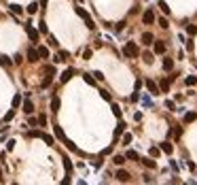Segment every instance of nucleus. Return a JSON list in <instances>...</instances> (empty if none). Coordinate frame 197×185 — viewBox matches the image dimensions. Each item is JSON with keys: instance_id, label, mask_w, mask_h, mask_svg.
Returning <instances> with one entry per match:
<instances>
[{"instance_id": "a18cd8bd", "label": "nucleus", "mask_w": 197, "mask_h": 185, "mask_svg": "<svg viewBox=\"0 0 197 185\" xmlns=\"http://www.w3.org/2000/svg\"><path fill=\"white\" fill-rule=\"evenodd\" d=\"M13 117H15V111H8V113H6V115H4V121H11Z\"/></svg>"}, {"instance_id": "f257e3e1", "label": "nucleus", "mask_w": 197, "mask_h": 185, "mask_svg": "<svg viewBox=\"0 0 197 185\" xmlns=\"http://www.w3.org/2000/svg\"><path fill=\"white\" fill-rule=\"evenodd\" d=\"M123 56H125V58H138V56H140V47H138L133 41H127V43L123 45Z\"/></svg>"}, {"instance_id": "c85d7f7f", "label": "nucleus", "mask_w": 197, "mask_h": 185, "mask_svg": "<svg viewBox=\"0 0 197 185\" xmlns=\"http://www.w3.org/2000/svg\"><path fill=\"white\" fill-rule=\"evenodd\" d=\"M142 60H144V64H153V53H150V51L142 53Z\"/></svg>"}, {"instance_id": "37998d69", "label": "nucleus", "mask_w": 197, "mask_h": 185, "mask_svg": "<svg viewBox=\"0 0 197 185\" xmlns=\"http://www.w3.org/2000/svg\"><path fill=\"white\" fill-rule=\"evenodd\" d=\"M28 126H40V123H38V117H30V119H28Z\"/></svg>"}, {"instance_id": "aec40b11", "label": "nucleus", "mask_w": 197, "mask_h": 185, "mask_svg": "<svg viewBox=\"0 0 197 185\" xmlns=\"http://www.w3.org/2000/svg\"><path fill=\"white\" fill-rule=\"evenodd\" d=\"M53 77H55V75H51V73H47V77L42 79V83H40V87H49V85H51V81H53Z\"/></svg>"}, {"instance_id": "7ed1b4c3", "label": "nucleus", "mask_w": 197, "mask_h": 185, "mask_svg": "<svg viewBox=\"0 0 197 185\" xmlns=\"http://www.w3.org/2000/svg\"><path fill=\"white\" fill-rule=\"evenodd\" d=\"M28 134H30V136H38V138H42V140H44V143H47V145H53V143H55V138H53L51 134H47V132H38V130H30Z\"/></svg>"}, {"instance_id": "f03ea898", "label": "nucleus", "mask_w": 197, "mask_h": 185, "mask_svg": "<svg viewBox=\"0 0 197 185\" xmlns=\"http://www.w3.org/2000/svg\"><path fill=\"white\" fill-rule=\"evenodd\" d=\"M74 11H76V15L80 17V19H83V21H85V26H87V28H89V30H93V28H95V23H93V19H91V15H89V13L85 11V9H83V6H76V9H74Z\"/></svg>"}, {"instance_id": "e433bc0d", "label": "nucleus", "mask_w": 197, "mask_h": 185, "mask_svg": "<svg viewBox=\"0 0 197 185\" xmlns=\"http://www.w3.org/2000/svg\"><path fill=\"white\" fill-rule=\"evenodd\" d=\"M100 96H102V100H106V102H110V94L106 92V90H100Z\"/></svg>"}, {"instance_id": "79ce46f5", "label": "nucleus", "mask_w": 197, "mask_h": 185, "mask_svg": "<svg viewBox=\"0 0 197 185\" xmlns=\"http://www.w3.org/2000/svg\"><path fill=\"white\" fill-rule=\"evenodd\" d=\"M159 26H161V28H163V30H165V28H167V26H169V23H167V17H161V19H159Z\"/></svg>"}, {"instance_id": "a19ab883", "label": "nucleus", "mask_w": 197, "mask_h": 185, "mask_svg": "<svg viewBox=\"0 0 197 185\" xmlns=\"http://www.w3.org/2000/svg\"><path fill=\"white\" fill-rule=\"evenodd\" d=\"M64 166H66V170H68V174H70V170H72V162H70L68 157H64Z\"/></svg>"}, {"instance_id": "7c9ffc66", "label": "nucleus", "mask_w": 197, "mask_h": 185, "mask_svg": "<svg viewBox=\"0 0 197 185\" xmlns=\"http://www.w3.org/2000/svg\"><path fill=\"white\" fill-rule=\"evenodd\" d=\"M47 41H49V45H51V47H55V49L59 47V43H57V38L53 36V34H49V36H47Z\"/></svg>"}, {"instance_id": "de8ad7c7", "label": "nucleus", "mask_w": 197, "mask_h": 185, "mask_svg": "<svg viewBox=\"0 0 197 185\" xmlns=\"http://www.w3.org/2000/svg\"><path fill=\"white\" fill-rule=\"evenodd\" d=\"M38 123H40V126H47V117H44V115H38Z\"/></svg>"}, {"instance_id": "8fccbe9b", "label": "nucleus", "mask_w": 197, "mask_h": 185, "mask_svg": "<svg viewBox=\"0 0 197 185\" xmlns=\"http://www.w3.org/2000/svg\"><path fill=\"white\" fill-rule=\"evenodd\" d=\"M123 28H125V21H119V23H117V32H121Z\"/></svg>"}, {"instance_id": "39448f33", "label": "nucleus", "mask_w": 197, "mask_h": 185, "mask_svg": "<svg viewBox=\"0 0 197 185\" xmlns=\"http://www.w3.org/2000/svg\"><path fill=\"white\" fill-rule=\"evenodd\" d=\"M144 85L148 87V92L153 94V96H157V94H161V87H159V83H155L153 79H146L144 81Z\"/></svg>"}, {"instance_id": "5701e85b", "label": "nucleus", "mask_w": 197, "mask_h": 185, "mask_svg": "<svg viewBox=\"0 0 197 185\" xmlns=\"http://www.w3.org/2000/svg\"><path fill=\"white\" fill-rule=\"evenodd\" d=\"M159 147H161V151H163V153H172V151H174V147H172V143H161Z\"/></svg>"}, {"instance_id": "ddd939ff", "label": "nucleus", "mask_w": 197, "mask_h": 185, "mask_svg": "<svg viewBox=\"0 0 197 185\" xmlns=\"http://www.w3.org/2000/svg\"><path fill=\"white\" fill-rule=\"evenodd\" d=\"M83 81H85L87 85H95V81H97V79L93 77V73H85V75H83Z\"/></svg>"}, {"instance_id": "cd10ccee", "label": "nucleus", "mask_w": 197, "mask_h": 185, "mask_svg": "<svg viewBox=\"0 0 197 185\" xmlns=\"http://www.w3.org/2000/svg\"><path fill=\"white\" fill-rule=\"evenodd\" d=\"M8 9H11V13H17V15H21V13H23L21 4H8Z\"/></svg>"}, {"instance_id": "3c124183", "label": "nucleus", "mask_w": 197, "mask_h": 185, "mask_svg": "<svg viewBox=\"0 0 197 185\" xmlns=\"http://www.w3.org/2000/svg\"><path fill=\"white\" fill-rule=\"evenodd\" d=\"M13 147H15V140H8V145H6V149H8V151H13Z\"/></svg>"}, {"instance_id": "09e8293b", "label": "nucleus", "mask_w": 197, "mask_h": 185, "mask_svg": "<svg viewBox=\"0 0 197 185\" xmlns=\"http://www.w3.org/2000/svg\"><path fill=\"white\" fill-rule=\"evenodd\" d=\"M93 77L97 79V81H102V79H104V75H102V73H97V70H95V73H93Z\"/></svg>"}, {"instance_id": "6e6552de", "label": "nucleus", "mask_w": 197, "mask_h": 185, "mask_svg": "<svg viewBox=\"0 0 197 185\" xmlns=\"http://www.w3.org/2000/svg\"><path fill=\"white\" fill-rule=\"evenodd\" d=\"M72 77H74V68H66L64 73H61V83H68Z\"/></svg>"}, {"instance_id": "b1692460", "label": "nucleus", "mask_w": 197, "mask_h": 185, "mask_svg": "<svg viewBox=\"0 0 197 185\" xmlns=\"http://www.w3.org/2000/svg\"><path fill=\"white\" fill-rule=\"evenodd\" d=\"M159 87H161V92H169V79H161Z\"/></svg>"}, {"instance_id": "4468645a", "label": "nucleus", "mask_w": 197, "mask_h": 185, "mask_svg": "<svg viewBox=\"0 0 197 185\" xmlns=\"http://www.w3.org/2000/svg\"><path fill=\"white\" fill-rule=\"evenodd\" d=\"M40 58V53H38V49H34V47H30V51H28V60L30 62H36Z\"/></svg>"}, {"instance_id": "20e7f679", "label": "nucleus", "mask_w": 197, "mask_h": 185, "mask_svg": "<svg viewBox=\"0 0 197 185\" xmlns=\"http://www.w3.org/2000/svg\"><path fill=\"white\" fill-rule=\"evenodd\" d=\"M155 19H157V17H155V11H153V9H146L144 15H142V23L153 26V23H155Z\"/></svg>"}, {"instance_id": "393cba45", "label": "nucleus", "mask_w": 197, "mask_h": 185, "mask_svg": "<svg viewBox=\"0 0 197 185\" xmlns=\"http://www.w3.org/2000/svg\"><path fill=\"white\" fill-rule=\"evenodd\" d=\"M174 68V60L172 58H165L163 60V70H172Z\"/></svg>"}, {"instance_id": "2f4dec72", "label": "nucleus", "mask_w": 197, "mask_h": 185, "mask_svg": "<svg viewBox=\"0 0 197 185\" xmlns=\"http://www.w3.org/2000/svg\"><path fill=\"white\" fill-rule=\"evenodd\" d=\"M125 160H127V157H125V155H114V157H112V162L117 164V166H121V164H123Z\"/></svg>"}, {"instance_id": "4c0bfd02", "label": "nucleus", "mask_w": 197, "mask_h": 185, "mask_svg": "<svg viewBox=\"0 0 197 185\" xmlns=\"http://www.w3.org/2000/svg\"><path fill=\"white\" fill-rule=\"evenodd\" d=\"M112 113H114V115H117V117H121V107H119V104H112Z\"/></svg>"}, {"instance_id": "603ef678", "label": "nucleus", "mask_w": 197, "mask_h": 185, "mask_svg": "<svg viewBox=\"0 0 197 185\" xmlns=\"http://www.w3.org/2000/svg\"><path fill=\"white\" fill-rule=\"evenodd\" d=\"M165 107H167L169 111H174V102H172V100H167V102H165Z\"/></svg>"}, {"instance_id": "412c9836", "label": "nucleus", "mask_w": 197, "mask_h": 185, "mask_svg": "<svg viewBox=\"0 0 197 185\" xmlns=\"http://www.w3.org/2000/svg\"><path fill=\"white\" fill-rule=\"evenodd\" d=\"M125 132V121H119V126H117V130H114V138H119L121 134Z\"/></svg>"}, {"instance_id": "9b49d317", "label": "nucleus", "mask_w": 197, "mask_h": 185, "mask_svg": "<svg viewBox=\"0 0 197 185\" xmlns=\"http://www.w3.org/2000/svg\"><path fill=\"white\" fill-rule=\"evenodd\" d=\"M53 132H55V136L61 140V143H66V140H68L66 134H64V130H61V126H53Z\"/></svg>"}, {"instance_id": "864d4df0", "label": "nucleus", "mask_w": 197, "mask_h": 185, "mask_svg": "<svg viewBox=\"0 0 197 185\" xmlns=\"http://www.w3.org/2000/svg\"><path fill=\"white\" fill-rule=\"evenodd\" d=\"M47 2H49V0H40V4H42V6H47Z\"/></svg>"}, {"instance_id": "72a5a7b5", "label": "nucleus", "mask_w": 197, "mask_h": 185, "mask_svg": "<svg viewBox=\"0 0 197 185\" xmlns=\"http://www.w3.org/2000/svg\"><path fill=\"white\" fill-rule=\"evenodd\" d=\"M36 49H38L40 58H49V49H47V47H36Z\"/></svg>"}, {"instance_id": "2eb2a0df", "label": "nucleus", "mask_w": 197, "mask_h": 185, "mask_svg": "<svg viewBox=\"0 0 197 185\" xmlns=\"http://www.w3.org/2000/svg\"><path fill=\"white\" fill-rule=\"evenodd\" d=\"M142 164H144L146 168H157V162L153 160V155H150V157H144V160H142Z\"/></svg>"}, {"instance_id": "58836bf2", "label": "nucleus", "mask_w": 197, "mask_h": 185, "mask_svg": "<svg viewBox=\"0 0 197 185\" xmlns=\"http://www.w3.org/2000/svg\"><path fill=\"white\" fill-rule=\"evenodd\" d=\"M38 30H40L42 34H49V32H47V21H40V23H38Z\"/></svg>"}, {"instance_id": "473e14b6", "label": "nucleus", "mask_w": 197, "mask_h": 185, "mask_svg": "<svg viewBox=\"0 0 197 185\" xmlns=\"http://www.w3.org/2000/svg\"><path fill=\"white\" fill-rule=\"evenodd\" d=\"M64 145H66V147L70 149V151H76V153H80V151H78V149H76V145L72 143V140H66V143H64Z\"/></svg>"}, {"instance_id": "f3484780", "label": "nucleus", "mask_w": 197, "mask_h": 185, "mask_svg": "<svg viewBox=\"0 0 197 185\" xmlns=\"http://www.w3.org/2000/svg\"><path fill=\"white\" fill-rule=\"evenodd\" d=\"M21 104H23V98H21V94H15V96H13V107H15V109H19Z\"/></svg>"}, {"instance_id": "9d476101", "label": "nucleus", "mask_w": 197, "mask_h": 185, "mask_svg": "<svg viewBox=\"0 0 197 185\" xmlns=\"http://www.w3.org/2000/svg\"><path fill=\"white\" fill-rule=\"evenodd\" d=\"M21 107H23V113H28V115H32V113H34V102H32L30 98H28V100H23Z\"/></svg>"}, {"instance_id": "49530a36", "label": "nucleus", "mask_w": 197, "mask_h": 185, "mask_svg": "<svg viewBox=\"0 0 197 185\" xmlns=\"http://www.w3.org/2000/svg\"><path fill=\"white\" fill-rule=\"evenodd\" d=\"M131 143V134H123V145H129Z\"/></svg>"}, {"instance_id": "a211bd4d", "label": "nucleus", "mask_w": 197, "mask_h": 185, "mask_svg": "<svg viewBox=\"0 0 197 185\" xmlns=\"http://www.w3.org/2000/svg\"><path fill=\"white\" fill-rule=\"evenodd\" d=\"M38 11V2H30L28 6H25V13H30V15H34Z\"/></svg>"}, {"instance_id": "6ab92c4d", "label": "nucleus", "mask_w": 197, "mask_h": 185, "mask_svg": "<svg viewBox=\"0 0 197 185\" xmlns=\"http://www.w3.org/2000/svg\"><path fill=\"white\" fill-rule=\"evenodd\" d=\"M51 111L53 113L59 111V98H57V96H53V98H51Z\"/></svg>"}, {"instance_id": "bb28decb", "label": "nucleus", "mask_w": 197, "mask_h": 185, "mask_svg": "<svg viewBox=\"0 0 197 185\" xmlns=\"http://www.w3.org/2000/svg\"><path fill=\"white\" fill-rule=\"evenodd\" d=\"M13 64V60H8L6 56H0V66H4V68H8V66H11Z\"/></svg>"}, {"instance_id": "dca6fc26", "label": "nucleus", "mask_w": 197, "mask_h": 185, "mask_svg": "<svg viewBox=\"0 0 197 185\" xmlns=\"http://www.w3.org/2000/svg\"><path fill=\"white\" fill-rule=\"evenodd\" d=\"M68 58H70V53H68V51H64V49H59V53H57L55 62H66Z\"/></svg>"}, {"instance_id": "423d86ee", "label": "nucleus", "mask_w": 197, "mask_h": 185, "mask_svg": "<svg viewBox=\"0 0 197 185\" xmlns=\"http://www.w3.org/2000/svg\"><path fill=\"white\" fill-rule=\"evenodd\" d=\"M25 32H28V36H30V41H34L36 43L38 38H40V30H34L30 23H25Z\"/></svg>"}, {"instance_id": "c756f323", "label": "nucleus", "mask_w": 197, "mask_h": 185, "mask_svg": "<svg viewBox=\"0 0 197 185\" xmlns=\"http://www.w3.org/2000/svg\"><path fill=\"white\" fill-rule=\"evenodd\" d=\"M159 9H161V13H163V15H169V6L163 2V0H159Z\"/></svg>"}, {"instance_id": "c9c22d12", "label": "nucleus", "mask_w": 197, "mask_h": 185, "mask_svg": "<svg viewBox=\"0 0 197 185\" xmlns=\"http://www.w3.org/2000/svg\"><path fill=\"white\" fill-rule=\"evenodd\" d=\"M195 83H197V77H195V75L186 77V85H189V87H191V85H195Z\"/></svg>"}, {"instance_id": "f704fd0d", "label": "nucleus", "mask_w": 197, "mask_h": 185, "mask_svg": "<svg viewBox=\"0 0 197 185\" xmlns=\"http://www.w3.org/2000/svg\"><path fill=\"white\" fill-rule=\"evenodd\" d=\"M153 157H159V153H161V147H150V151H148Z\"/></svg>"}, {"instance_id": "c03bdc74", "label": "nucleus", "mask_w": 197, "mask_h": 185, "mask_svg": "<svg viewBox=\"0 0 197 185\" xmlns=\"http://www.w3.org/2000/svg\"><path fill=\"white\" fill-rule=\"evenodd\" d=\"M83 60H91V49H83Z\"/></svg>"}, {"instance_id": "1a4fd4ad", "label": "nucleus", "mask_w": 197, "mask_h": 185, "mask_svg": "<svg viewBox=\"0 0 197 185\" xmlns=\"http://www.w3.org/2000/svg\"><path fill=\"white\" fill-rule=\"evenodd\" d=\"M153 51L155 53H165V43L163 41H155L153 43Z\"/></svg>"}, {"instance_id": "f8f14e48", "label": "nucleus", "mask_w": 197, "mask_h": 185, "mask_svg": "<svg viewBox=\"0 0 197 185\" xmlns=\"http://www.w3.org/2000/svg\"><path fill=\"white\" fill-rule=\"evenodd\" d=\"M153 43H155V36H153L150 32H144V34H142V45H153Z\"/></svg>"}, {"instance_id": "4be33fe9", "label": "nucleus", "mask_w": 197, "mask_h": 185, "mask_svg": "<svg viewBox=\"0 0 197 185\" xmlns=\"http://www.w3.org/2000/svg\"><path fill=\"white\" fill-rule=\"evenodd\" d=\"M195 119H197V113H195V111H189V113L184 115V123H191V121H195Z\"/></svg>"}, {"instance_id": "0eeeda50", "label": "nucleus", "mask_w": 197, "mask_h": 185, "mask_svg": "<svg viewBox=\"0 0 197 185\" xmlns=\"http://www.w3.org/2000/svg\"><path fill=\"white\" fill-rule=\"evenodd\" d=\"M114 177H117V181H121V183H127V181L131 179L127 170H117V174H114Z\"/></svg>"}, {"instance_id": "ea45409f", "label": "nucleus", "mask_w": 197, "mask_h": 185, "mask_svg": "<svg viewBox=\"0 0 197 185\" xmlns=\"http://www.w3.org/2000/svg\"><path fill=\"white\" fill-rule=\"evenodd\" d=\"M186 32H189V34H191V36H193V34L197 32V26H193V23H189V26H186Z\"/></svg>"}, {"instance_id": "a878e982", "label": "nucleus", "mask_w": 197, "mask_h": 185, "mask_svg": "<svg viewBox=\"0 0 197 185\" xmlns=\"http://www.w3.org/2000/svg\"><path fill=\"white\" fill-rule=\"evenodd\" d=\"M125 157H127V160H133V162H136V160H140V155H138L136 151H133V149H129V151L125 153Z\"/></svg>"}]
</instances>
